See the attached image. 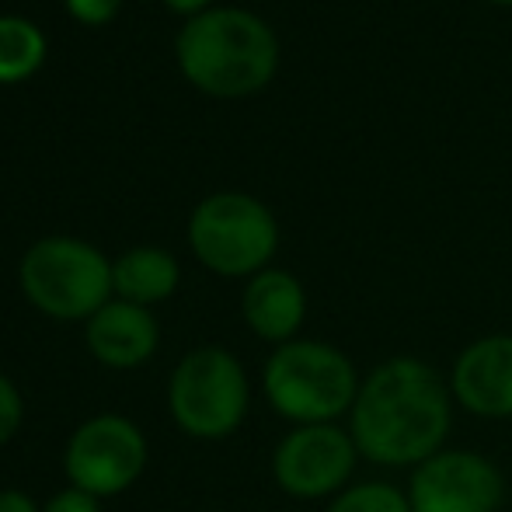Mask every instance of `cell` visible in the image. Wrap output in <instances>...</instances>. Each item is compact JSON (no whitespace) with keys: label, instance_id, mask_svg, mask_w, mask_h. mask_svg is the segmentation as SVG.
I'll use <instances>...</instances> for the list:
<instances>
[{"label":"cell","instance_id":"1","mask_svg":"<svg viewBox=\"0 0 512 512\" xmlns=\"http://www.w3.org/2000/svg\"><path fill=\"white\" fill-rule=\"evenodd\" d=\"M453 391L422 356H391L363 373L349 425L359 457L387 471H415L450 446Z\"/></svg>","mask_w":512,"mask_h":512},{"label":"cell","instance_id":"2","mask_svg":"<svg viewBox=\"0 0 512 512\" xmlns=\"http://www.w3.org/2000/svg\"><path fill=\"white\" fill-rule=\"evenodd\" d=\"M175 53L182 74L216 98L255 95L279 67L276 32L244 7H209L189 18L178 32Z\"/></svg>","mask_w":512,"mask_h":512},{"label":"cell","instance_id":"3","mask_svg":"<svg viewBox=\"0 0 512 512\" xmlns=\"http://www.w3.org/2000/svg\"><path fill=\"white\" fill-rule=\"evenodd\" d=\"M363 373L349 352L324 338H293L265 359L262 391L279 418L293 425H324L349 418Z\"/></svg>","mask_w":512,"mask_h":512},{"label":"cell","instance_id":"4","mask_svg":"<svg viewBox=\"0 0 512 512\" xmlns=\"http://www.w3.org/2000/svg\"><path fill=\"white\" fill-rule=\"evenodd\" d=\"M189 244L216 276H258L279 248V223L272 209L244 192H216L203 199L189 220Z\"/></svg>","mask_w":512,"mask_h":512},{"label":"cell","instance_id":"5","mask_svg":"<svg viewBox=\"0 0 512 512\" xmlns=\"http://www.w3.org/2000/svg\"><path fill=\"white\" fill-rule=\"evenodd\" d=\"M21 286L42 314L60 321L95 317L115 290L112 265L102 251L74 237H46L32 244L21 258Z\"/></svg>","mask_w":512,"mask_h":512},{"label":"cell","instance_id":"6","mask_svg":"<svg viewBox=\"0 0 512 512\" xmlns=\"http://www.w3.org/2000/svg\"><path fill=\"white\" fill-rule=\"evenodd\" d=\"M171 415L189 436L223 439L241 429L251 405V384L241 359L220 345L196 349L171 377Z\"/></svg>","mask_w":512,"mask_h":512},{"label":"cell","instance_id":"7","mask_svg":"<svg viewBox=\"0 0 512 512\" xmlns=\"http://www.w3.org/2000/svg\"><path fill=\"white\" fill-rule=\"evenodd\" d=\"M359 460L349 425H293L272 453V478L290 499L331 502L356 481Z\"/></svg>","mask_w":512,"mask_h":512},{"label":"cell","instance_id":"8","mask_svg":"<svg viewBox=\"0 0 512 512\" xmlns=\"http://www.w3.org/2000/svg\"><path fill=\"white\" fill-rule=\"evenodd\" d=\"M411 512H499L506 474L492 457L467 446H446L408 471Z\"/></svg>","mask_w":512,"mask_h":512},{"label":"cell","instance_id":"9","mask_svg":"<svg viewBox=\"0 0 512 512\" xmlns=\"http://www.w3.org/2000/svg\"><path fill=\"white\" fill-rule=\"evenodd\" d=\"M147 464L143 432L122 415H98L74 432L67 446V478L88 495H119Z\"/></svg>","mask_w":512,"mask_h":512},{"label":"cell","instance_id":"10","mask_svg":"<svg viewBox=\"0 0 512 512\" xmlns=\"http://www.w3.org/2000/svg\"><path fill=\"white\" fill-rule=\"evenodd\" d=\"M457 408L474 418H512V331H492L457 352L450 373Z\"/></svg>","mask_w":512,"mask_h":512},{"label":"cell","instance_id":"11","mask_svg":"<svg viewBox=\"0 0 512 512\" xmlns=\"http://www.w3.org/2000/svg\"><path fill=\"white\" fill-rule=\"evenodd\" d=\"M241 310L248 328L262 342L286 345L300 338V328L307 321V290L293 272L262 269L244 286Z\"/></svg>","mask_w":512,"mask_h":512},{"label":"cell","instance_id":"12","mask_svg":"<svg viewBox=\"0 0 512 512\" xmlns=\"http://www.w3.org/2000/svg\"><path fill=\"white\" fill-rule=\"evenodd\" d=\"M88 345L98 363L112 370H133L157 349V321L147 307L115 300L88 321Z\"/></svg>","mask_w":512,"mask_h":512},{"label":"cell","instance_id":"13","mask_svg":"<svg viewBox=\"0 0 512 512\" xmlns=\"http://www.w3.org/2000/svg\"><path fill=\"white\" fill-rule=\"evenodd\" d=\"M112 286L136 307L168 300L178 286V262L161 248H133L112 265Z\"/></svg>","mask_w":512,"mask_h":512},{"label":"cell","instance_id":"14","mask_svg":"<svg viewBox=\"0 0 512 512\" xmlns=\"http://www.w3.org/2000/svg\"><path fill=\"white\" fill-rule=\"evenodd\" d=\"M46 60V35L18 14H0V84L32 77Z\"/></svg>","mask_w":512,"mask_h":512},{"label":"cell","instance_id":"15","mask_svg":"<svg viewBox=\"0 0 512 512\" xmlns=\"http://www.w3.org/2000/svg\"><path fill=\"white\" fill-rule=\"evenodd\" d=\"M324 512H411L408 492L394 481H352L345 492H338Z\"/></svg>","mask_w":512,"mask_h":512},{"label":"cell","instance_id":"16","mask_svg":"<svg viewBox=\"0 0 512 512\" xmlns=\"http://www.w3.org/2000/svg\"><path fill=\"white\" fill-rule=\"evenodd\" d=\"M21 394L14 391V384L11 380L0 373V443H7V439L18 432V425H21Z\"/></svg>","mask_w":512,"mask_h":512},{"label":"cell","instance_id":"17","mask_svg":"<svg viewBox=\"0 0 512 512\" xmlns=\"http://www.w3.org/2000/svg\"><path fill=\"white\" fill-rule=\"evenodd\" d=\"M122 0H67V11L84 25H108Z\"/></svg>","mask_w":512,"mask_h":512},{"label":"cell","instance_id":"18","mask_svg":"<svg viewBox=\"0 0 512 512\" xmlns=\"http://www.w3.org/2000/svg\"><path fill=\"white\" fill-rule=\"evenodd\" d=\"M42 512H98V499L88 492H81V488H67V492L56 495Z\"/></svg>","mask_w":512,"mask_h":512},{"label":"cell","instance_id":"19","mask_svg":"<svg viewBox=\"0 0 512 512\" xmlns=\"http://www.w3.org/2000/svg\"><path fill=\"white\" fill-rule=\"evenodd\" d=\"M0 512H39L35 502L21 492H0Z\"/></svg>","mask_w":512,"mask_h":512},{"label":"cell","instance_id":"20","mask_svg":"<svg viewBox=\"0 0 512 512\" xmlns=\"http://www.w3.org/2000/svg\"><path fill=\"white\" fill-rule=\"evenodd\" d=\"M164 4L171 7V11H178V14H192V18H196V14H203L209 4H213V0H164Z\"/></svg>","mask_w":512,"mask_h":512},{"label":"cell","instance_id":"21","mask_svg":"<svg viewBox=\"0 0 512 512\" xmlns=\"http://www.w3.org/2000/svg\"><path fill=\"white\" fill-rule=\"evenodd\" d=\"M488 4H499V7H512V0H488Z\"/></svg>","mask_w":512,"mask_h":512}]
</instances>
